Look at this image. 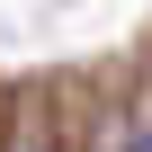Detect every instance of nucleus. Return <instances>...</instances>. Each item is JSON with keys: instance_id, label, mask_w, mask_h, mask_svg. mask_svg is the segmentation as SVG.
<instances>
[{"instance_id": "2", "label": "nucleus", "mask_w": 152, "mask_h": 152, "mask_svg": "<svg viewBox=\"0 0 152 152\" xmlns=\"http://www.w3.org/2000/svg\"><path fill=\"white\" fill-rule=\"evenodd\" d=\"M18 152H45V143H18Z\"/></svg>"}, {"instance_id": "1", "label": "nucleus", "mask_w": 152, "mask_h": 152, "mask_svg": "<svg viewBox=\"0 0 152 152\" xmlns=\"http://www.w3.org/2000/svg\"><path fill=\"white\" fill-rule=\"evenodd\" d=\"M134 152H152V125H143V134H134Z\"/></svg>"}]
</instances>
